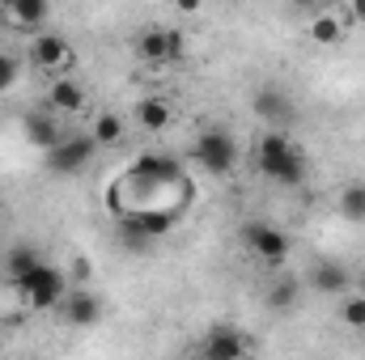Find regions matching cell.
Returning <instances> with one entry per match:
<instances>
[{
  "label": "cell",
  "instance_id": "cell-1",
  "mask_svg": "<svg viewBox=\"0 0 365 360\" xmlns=\"http://www.w3.org/2000/svg\"><path fill=\"white\" fill-rule=\"evenodd\" d=\"M255 170L268 182L293 191V186H302L310 179V157L289 132H264L259 144H255Z\"/></svg>",
  "mask_w": 365,
  "mask_h": 360
},
{
  "label": "cell",
  "instance_id": "cell-2",
  "mask_svg": "<svg viewBox=\"0 0 365 360\" xmlns=\"http://www.w3.org/2000/svg\"><path fill=\"white\" fill-rule=\"evenodd\" d=\"M191 157H195L200 170H208L217 179H230L238 170V140H234L230 127H204L191 144Z\"/></svg>",
  "mask_w": 365,
  "mask_h": 360
},
{
  "label": "cell",
  "instance_id": "cell-3",
  "mask_svg": "<svg viewBox=\"0 0 365 360\" xmlns=\"http://www.w3.org/2000/svg\"><path fill=\"white\" fill-rule=\"evenodd\" d=\"M238 238H242V246L264 263V268H280L289 255H293V238L272 225V221H247L242 229H238Z\"/></svg>",
  "mask_w": 365,
  "mask_h": 360
},
{
  "label": "cell",
  "instance_id": "cell-4",
  "mask_svg": "<svg viewBox=\"0 0 365 360\" xmlns=\"http://www.w3.org/2000/svg\"><path fill=\"white\" fill-rule=\"evenodd\" d=\"M17 292H21V301H26L34 314H47V309H60L73 288H68V271L56 268V263H43Z\"/></svg>",
  "mask_w": 365,
  "mask_h": 360
},
{
  "label": "cell",
  "instance_id": "cell-5",
  "mask_svg": "<svg viewBox=\"0 0 365 360\" xmlns=\"http://www.w3.org/2000/svg\"><path fill=\"white\" fill-rule=\"evenodd\" d=\"M98 153H102V149L93 144L90 132H68V136H64L51 153H43V166H47V174L68 179V174H81V170L90 166Z\"/></svg>",
  "mask_w": 365,
  "mask_h": 360
},
{
  "label": "cell",
  "instance_id": "cell-6",
  "mask_svg": "<svg viewBox=\"0 0 365 360\" xmlns=\"http://www.w3.org/2000/svg\"><path fill=\"white\" fill-rule=\"evenodd\" d=\"M179 225V208H128L119 216V233L123 238H140V242H158V238H170V229Z\"/></svg>",
  "mask_w": 365,
  "mask_h": 360
},
{
  "label": "cell",
  "instance_id": "cell-7",
  "mask_svg": "<svg viewBox=\"0 0 365 360\" xmlns=\"http://www.w3.org/2000/svg\"><path fill=\"white\" fill-rule=\"evenodd\" d=\"M132 51L145 64H179L187 51V38H182V30H170V26H145L132 38Z\"/></svg>",
  "mask_w": 365,
  "mask_h": 360
},
{
  "label": "cell",
  "instance_id": "cell-8",
  "mask_svg": "<svg viewBox=\"0 0 365 360\" xmlns=\"http://www.w3.org/2000/svg\"><path fill=\"white\" fill-rule=\"evenodd\" d=\"M26 60L43 73H56V77H68V68L77 64V51L64 34H51V30H38L26 47Z\"/></svg>",
  "mask_w": 365,
  "mask_h": 360
},
{
  "label": "cell",
  "instance_id": "cell-9",
  "mask_svg": "<svg viewBox=\"0 0 365 360\" xmlns=\"http://www.w3.org/2000/svg\"><path fill=\"white\" fill-rule=\"evenodd\" d=\"M251 352H255L251 335L242 327H234V322H217L200 339V356H208V360H247Z\"/></svg>",
  "mask_w": 365,
  "mask_h": 360
},
{
  "label": "cell",
  "instance_id": "cell-10",
  "mask_svg": "<svg viewBox=\"0 0 365 360\" xmlns=\"http://www.w3.org/2000/svg\"><path fill=\"white\" fill-rule=\"evenodd\" d=\"M128 182L132 186L149 182V191L153 186H175V182H182V166H179V157H170V153H140L132 162V170H128Z\"/></svg>",
  "mask_w": 365,
  "mask_h": 360
},
{
  "label": "cell",
  "instance_id": "cell-11",
  "mask_svg": "<svg viewBox=\"0 0 365 360\" xmlns=\"http://www.w3.org/2000/svg\"><path fill=\"white\" fill-rule=\"evenodd\" d=\"M0 21L13 26V30H26L34 38L51 21V4L47 0H9V4H0Z\"/></svg>",
  "mask_w": 365,
  "mask_h": 360
},
{
  "label": "cell",
  "instance_id": "cell-12",
  "mask_svg": "<svg viewBox=\"0 0 365 360\" xmlns=\"http://www.w3.org/2000/svg\"><path fill=\"white\" fill-rule=\"evenodd\" d=\"M43 106H47L51 115H81V110L90 106V90H86L77 77H56V81L47 85Z\"/></svg>",
  "mask_w": 365,
  "mask_h": 360
},
{
  "label": "cell",
  "instance_id": "cell-13",
  "mask_svg": "<svg viewBox=\"0 0 365 360\" xmlns=\"http://www.w3.org/2000/svg\"><path fill=\"white\" fill-rule=\"evenodd\" d=\"M255 115H259V119H268V123H272V132H289V127H293V119H297V106H293V97H289L284 90L264 85V90L255 93Z\"/></svg>",
  "mask_w": 365,
  "mask_h": 360
},
{
  "label": "cell",
  "instance_id": "cell-14",
  "mask_svg": "<svg viewBox=\"0 0 365 360\" xmlns=\"http://www.w3.org/2000/svg\"><path fill=\"white\" fill-rule=\"evenodd\" d=\"M21 132H26V140L34 144V149H43V153H51L68 132L60 127V115H51L47 106H38V110H30L26 119H21Z\"/></svg>",
  "mask_w": 365,
  "mask_h": 360
},
{
  "label": "cell",
  "instance_id": "cell-15",
  "mask_svg": "<svg viewBox=\"0 0 365 360\" xmlns=\"http://www.w3.org/2000/svg\"><path fill=\"white\" fill-rule=\"evenodd\" d=\"M60 314H64V322H68V327L90 331V327H98V318H102V297L90 292V288H73V292L64 297Z\"/></svg>",
  "mask_w": 365,
  "mask_h": 360
},
{
  "label": "cell",
  "instance_id": "cell-16",
  "mask_svg": "<svg viewBox=\"0 0 365 360\" xmlns=\"http://www.w3.org/2000/svg\"><path fill=\"white\" fill-rule=\"evenodd\" d=\"M302 284L314 288V292H323V297H344V292H349V271L340 268L336 259H319L314 268L306 271Z\"/></svg>",
  "mask_w": 365,
  "mask_h": 360
},
{
  "label": "cell",
  "instance_id": "cell-17",
  "mask_svg": "<svg viewBox=\"0 0 365 360\" xmlns=\"http://www.w3.org/2000/svg\"><path fill=\"white\" fill-rule=\"evenodd\" d=\"M132 119H136V127H140V132L158 136V132H166V127H170L175 110H170V102H166V97L149 93V97H140V102L132 106Z\"/></svg>",
  "mask_w": 365,
  "mask_h": 360
},
{
  "label": "cell",
  "instance_id": "cell-18",
  "mask_svg": "<svg viewBox=\"0 0 365 360\" xmlns=\"http://www.w3.org/2000/svg\"><path fill=\"white\" fill-rule=\"evenodd\" d=\"M310 38H314L319 47H340V43L349 38V21L340 17V9H319V13L310 17Z\"/></svg>",
  "mask_w": 365,
  "mask_h": 360
},
{
  "label": "cell",
  "instance_id": "cell-19",
  "mask_svg": "<svg viewBox=\"0 0 365 360\" xmlns=\"http://www.w3.org/2000/svg\"><path fill=\"white\" fill-rule=\"evenodd\" d=\"M38 268H43V255H38L30 242H17V246L4 255V275H9V284H13V288H21V284H26Z\"/></svg>",
  "mask_w": 365,
  "mask_h": 360
},
{
  "label": "cell",
  "instance_id": "cell-20",
  "mask_svg": "<svg viewBox=\"0 0 365 360\" xmlns=\"http://www.w3.org/2000/svg\"><path fill=\"white\" fill-rule=\"evenodd\" d=\"M302 288H306V284H302L297 275H276L264 301H268L272 314H297V309H302Z\"/></svg>",
  "mask_w": 365,
  "mask_h": 360
},
{
  "label": "cell",
  "instance_id": "cell-21",
  "mask_svg": "<svg viewBox=\"0 0 365 360\" xmlns=\"http://www.w3.org/2000/svg\"><path fill=\"white\" fill-rule=\"evenodd\" d=\"M90 136L98 149H115L123 136H128V123H123V115H115V110H98L90 123Z\"/></svg>",
  "mask_w": 365,
  "mask_h": 360
},
{
  "label": "cell",
  "instance_id": "cell-22",
  "mask_svg": "<svg viewBox=\"0 0 365 360\" xmlns=\"http://www.w3.org/2000/svg\"><path fill=\"white\" fill-rule=\"evenodd\" d=\"M340 216L344 221H365V182H344L340 191Z\"/></svg>",
  "mask_w": 365,
  "mask_h": 360
},
{
  "label": "cell",
  "instance_id": "cell-23",
  "mask_svg": "<svg viewBox=\"0 0 365 360\" xmlns=\"http://www.w3.org/2000/svg\"><path fill=\"white\" fill-rule=\"evenodd\" d=\"M340 322L353 327V331H365V292H344L340 297Z\"/></svg>",
  "mask_w": 365,
  "mask_h": 360
},
{
  "label": "cell",
  "instance_id": "cell-24",
  "mask_svg": "<svg viewBox=\"0 0 365 360\" xmlns=\"http://www.w3.org/2000/svg\"><path fill=\"white\" fill-rule=\"evenodd\" d=\"M17 77H21V68H17V60L9 55V51H0V93H9L17 85Z\"/></svg>",
  "mask_w": 365,
  "mask_h": 360
},
{
  "label": "cell",
  "instance_id": "cell-25",
  "mask_svg": "<svg viewBox=\"0 0 365 360\" xmlns=\"http://www.w3.org/2000/svg\"><path fill=\"white\" fill-rule=\"evenodd\" d=\"M68 280H73V284H77V288H81V284H86V280H90V259H86V255H77V259H73V263H68Z\"/></svg>",
  "mask_w": 365,
  "mask_h": 360
},
{
  "label": "cell",
  "instance_id": "cell-26",
  "mask_svg": "<svg viewBox=\"0 0 365 360\" xmlns=\"http://www.w3.org/2000/svg\"><path fill=\"white\" fill-rule=\"evenodd\" d=\"M340 17L349 26H365V0H353V4H340Z\"/></svg>",
  "mask_w": 365,
  "mask_h": 360
},
{
  "label": "cell",
  "instance_id": "cell-27",
  "mask_svg": "<svg viewBox=\"0 0 365 360\" xmlns=\"http://www.w3.org/2000/svg\"><path fill=\"white\" fill-rule=\"evenodd\" d=\"M187 360H208V356H200V352H195V356H187Z\"/></svg>",
  "mask_w": 365,
  "mask_h": 360
},
{
  "label": "cell",
  "instance_id": "cell-28",
  "mask_svg": "<svg viewBox=\"0 0 365 360\" xmlns=\"http://www.w3.org/2000/svg\"><path fill=\"white\" fill-rule=\"evenodd\" d=\"M0 352H4V339H0Z\"/></svg>",
  "mask_w": 365,
  "mask_h": 360
}]
</instances>
